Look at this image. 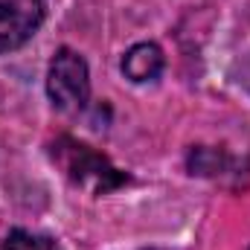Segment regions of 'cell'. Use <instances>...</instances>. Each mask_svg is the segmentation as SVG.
Masks as SVG:
<instances>
[{"instance_id":"6da1fadb","label":"cell","mask_w":250,"mask_h":250,"mask_svg":"<svg viewBox=\"0 0 250 250\" xmlns=\"http://www.w3.org/2000/svg\"><path fill=\"white\" fill-rule=\"evenodd\" d=\"M53 160L62 166V172L76 184L93 195H105L128 184V175L120 172L102 151L73 140V137H59L50 146Z\"/></svg>"},{"instance_id":"7a4b0ae2","label":"cell","mask_w":250,"mask_h":250,"mask_svg":"<svg viewBox=\"0 0 250 250\" xmlns=\"http://www.w3.org/2000/svg\"><path fill=\"white\" fill-rule=\"evenodd\" d=\"M47 96L64 114H76L87 105V99H90V73H87V62L76 50L62 47L53 56L50 73H47Z\"/></svg>"},{"instance_id":"3957f363","label":"cell","mask_w":250,"mask_h":250,"mask_svg":"<svg viewBox=\"0 0 250 250\" xmlns=\"http://www.w3.org/2000/svg\"><path fill=\"white\" fill-rule=\"evenodd\" d=\"M47 0H0V53L23 47L44 23Z\"/></svg>"},{"instance_id":"277c9868","label":"cell","mask_w":250,"mask_h":250,"mask_svg":"<svg viewBox=\"0 0 250 250\" xmlns=\"http://www.w3.org/2000/svg\"><path fill=\"white\" fill-rule=\"evenodd\" d=\"M123 73L137 84L154 82L163 73V50L157 44H134L123 56Z\"/></svg>"},{"instance_id":"5b68a950","label":"cell","mask_w":250,"mask_h":250,"mask_svg":"<svg viewBox=\"0 0 250 250\" xmlns=\"http://www.w3.org/2000/svg\"><path fill=\"white\" fill-rule=\"evenodd\" d=\"M0 250H62V245L50 236H38L29 230H12Z\"/></svg>"}]
</instances>
